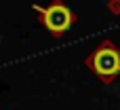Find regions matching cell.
<instances>
[{
  "mask_svg": "<svg viewBox=\"0 0 120 110\" xmlns=\"http://www.w3.org/2000/svg\"><path fill=\"white\" fill-rule=\"evenodd\" d=\"M95 76L101 78V83L110 85L120 74V49L112 40H103L84 61Z\"/></svg>",
  "mask_w": 120,
  "mask_h": 110,
  "instance_id": "obj_1",
  "label": "cell"
},
{
  "mask_svg": "<svg viewBox=\"0 0 120 110\" xmlns=\"http://www.w3.org/2000/svg\"><path fill=\"white\" fill-rule=\"evenodd\" d=\"M34 11L40 13V21H42V25H44L53 36H61V34H65V32L74 25V21H76L74 13H72L63 2H53V4L46 6V8H42V6L36 4Z\"/></svg>",
  "mask_w": 120,
  "mask_h": 110,
  "instance_id": "obj_2",
  "label": "cell"
}]
</instances>
